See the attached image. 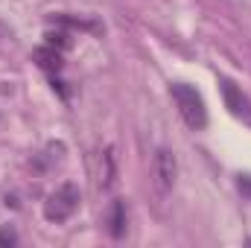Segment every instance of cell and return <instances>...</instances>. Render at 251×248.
I'll use <instances>...</instances> for the list:
<instances>
[{"label": "cell", "mask_w": 251, "mask_h": 248, "mask_svg": "<svg viewBox=\"0 0 251 248\" xmlns=\"http://www.w3.org/2000/svg\"><path fill=\"white\" fill-rule=\"evenodd\" d=\"M170 94H173V99H176V105H178L181 120H184L193 131H199V128L207 125L204 99H201V94H199L193 85H187V82H176V85H170Z\"/></svg>", "instance_id": "6da1fadb"}, {"label": "cell", "mask_w": 251, "mask_h": 248, "mask_svg": "<svg viewBox=\"0 0 251 248\" xmlns=\"http://www.w3.org/2000/svg\"><path fill=\"white\" fill-rule=\"evenodd\" d=\"M76 207H79V187L64 181L62 187H56L47 196V201H44V219L47 222H56V225L59 222H67L76 213Z\"/></svg>", "instance_id": "7a4b0ae2"}, {"label": "cell", "mask_w": 251, "mask_h": 248, "mask_svg": "<svg viewBox=\"0 0 251 248\" xmlns=\"http://www.w3.org/2000/svg\"><path fill=\"white\" fill-rule=\"evenodd\" d=\"M178 178V161L170 149H158L155 152V161H152V181L158 193H170L173 184Z\"/></svg>", "instance_id": "3957f363"}, {"label": "cell", "mask_w": 251, "mask_h": 248, "mask_svg": "<svg viewBox=\"0 0 251 248\" xmlns=\"http://www.w3.org/2000/svg\"><path fill=\"white\" fill-rule=\"evenodd\" d=\"M222 91H225V102H228V108L237 114V117H249V102H246V97L234 88V82H222Z\"/></svg>", "instance_id": "277c9868"}, {"label": "cell", "mask_w": 251, "mask_h": 248, "mask_svg": "<svg viewBox=\"0 0 251 248\" xmlns=\"http://www.w3.org/2000/svg\"><path fill=\"white\" fill-rule=\"evenodd\" d=\"M126 231V204L123 201H114L111 204V213H108V234L114 240H120Z\"/></svg>", "instance_id": "5b68a950"}, {"label": "cell", "mask_w": 251, "mask_h": 248, "mask_svg": "<svg viewBox=\"0 0 251 248\" xmlns=\"http://www.w3.org/2000/svg\"><path fill=\"white\" fill-rule=\"evenodd\" d=\"M35 62L44 70H59L62 67V56L56 50H50V47H41V50H35Z\"/></svg>", "instance_id": "8992f818"}, {"label": "cell", "mask_w": 251, "mask_h": 248, "mask_svg": "<svg viewBox=\"0 0 251 248\" xmlns=\"http://www.w3.org/2000/svg\"><path fill=\"white\" fill-rule=\"evenodd\" d=\"M18 243V234L12 228H0V248H9Z\"/></svg>", "instance_id": "52a82bcc"}]
</instances>
